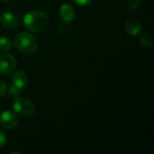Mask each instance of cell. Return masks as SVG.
I'll list each match as a JSON object with an SVG mask.
<instances>
[{
	"label": "cell",
	"instance_id": "277c9868",
	"mask_svg": "<svg viewBox=\"0 0 154 154\" xmlns=\"http://www.w3.org/2000/svg\"><path fill=\"white\" fill-rule=\"evenodd\" d=\"M16 65L15 59L11 54H2L0 55V73L3 75H7L11 73Z\"/></svg>",
	"mask_w": 154,
	"mask_h": 154
},
{
	"label": "cell",
	"instance_id": "52a82bcc",
	"mask_svg": "<svg viewBox=\"0 0 154 154\" xmlns=\"http://www.w3.org/2000/svg\"><path fill=\"white\" fill-rule=\"evenodd\" d=\"M0 23L7 29H14L18 24V19L14 14L5 12L0 15Z\"/></svg>",
	"mask_w": 154,
	"mask_h": 154
},
{
	"label": "cell",
	"instance_id": "7c38bea8",
	"mask_svg": "<svg viewBox=\"0 0 154 154\" xmlns=\"http://www.w3.org/2000/svg\"><path fill=\"white\" fill-rule=\"evenodd\" d=\"M20 89H18L16 87H14V85L13 86H10L8 88H7V91L6 93L8 94V97H11V98H15L17 97H19L20 95Z\"/></svg>",
	"mask_w": 154,
	"mask_h": 154
},
{
	"label": "cell",
	"instance_id": "6da1fadb",
	"mask_svg": "<svg viewBox=\"0 0 154 154\" xmlns=\"http://www.w3.org/2000/svg\"><path fill=\"white\" fill-rule=\"evenodd\" d=\"M23 23L29 31L41 32L48 26L49 17L42 11H31L24 15Z\"/></svg>",
	"mask_w": 154,
	"mask_h": 154
},
{
	"label": "cell",
	"instance_id": "9a60e30c",
	"mask_svg": "<svg viewBox=\"0 0 154 154\" xmlns=\"http://www.w3.org/2000/svg\"><path fill=\"white\" fill-rule=\"evenodd\" d=\"M7 91V86L5 82L0 80V97L5 96Z\"/></svg>",
	"mask_w": 154,
	"mask_h": 154
},
{
	"label": "cell",
	"instance_id": "4fadbf2b",
	"mask_svg": "<svg viewBox=\"0 0 154 154\" xmlns=\"http://www.w3.org/2000/svg\"><path fill=\"white\" fill-rule=\"evenodd\" d=\"M6 142H7V138H6V135L0 129V149L3 148L5 144H6Z\"/></svg>",
	"mask_w": 154,
	"mask_h": 154
},
{
	"label": "cell",
	"instance_id": "8fae6325",
	"mask_svg": "<svg viewBox=\"0 0 154 154\" xmlns=\"http://www.w3.org/2000/svg\"><path fill=\"white\" fill-rule=\"evenodd\" d=\"M140 43L142 44L143 47L144 48H150L152 46V43H153V41H152V38L150 36V35H143L141 38H140Z\"/></svg>",
	"mask_w": 154,
	"mask_h": 154
},
{
	"label": "cell",
	"instance_id": "8992f818",
	"mask_svg": "<svg viewBox=\"0 0 154 154\" xmlns=\"http://www.w3.org/2000/svg\"><path fill=\"white\" fill-rule=\"evenodd\" d=\"M60 15L64 23H70L75 18V12L73 7L69 4H63L60 9Z\"/></svg>",
	"mask_w": 154,
	"mask_h": 154
},
{
	"label": "cell",
	"instance_id": "5b68a950",
	"mask_svg": "<svg viewBox=\"0 0 154 154\" xmlns=\"http://www.w3.org/2000/svg\"><path fill=\"white\" fill-rule=\"evenodd\" d=\"M18 122L17 116L11 111L5 110L0 115V124L5 129H13L16 127Z\"/></svg>",
	"mask_w": 154,
	"mask_h": 154
},
{
	"label": "cell",
	"instance_id": "ba28073f",
	"mask_svg": "<svg viewBox=\"0 0 154 154\" xmlns=\"http://www.w3.org/2000/svg\"><path fill=\"white\" fill-rule=\"evenodd\" d=\"M12 80H13L14 86L16 87L18 89L22 90L27 86L28 78H27V75L25 74V72H23L22 70H17L14 73Z\"/></svg>",
	"mask_w": 154,
	"mask_h": 154
},
{
	"label": "cell",
	"instance_id": "9c48e42d",
	"mask_svg": "<svg viewBox=\"0 0 154 154\" xmlns=\"http://www.w3.org/2000/svg\"><path fill=\"white\" fill-rule=\"evenodd\" d=\"M142 23L135 19H129L125 23V30L130 35H138L142 32Z\"/></svg>",
	"mask_w": 154,
	"mask_h": 154
},
{
	"label": "cell",
	"instance_id": "3957f363",
	"mask_svg": "<svg viewBox=\"0 0 154 154\" xmlns=\"http://www.w3.org/2000/svg\"><path fill=\"white\" fill-rule=\"evenodd\" d=\"M13 107L17 114L23 116H30L33 115L35 111L34 104L30 99L23 97H17L14 98Z\"/></svg>",
	"mask_w": 154,
	"mask_h": 154
},
{
	"label": "cell",
	"instance_id": "5bb4252c",
	"mask_svg": "<svg viewBox=\"0 0 154 154\" xmlns=\"http://www.w3.org/2000/svg\"><path fill=\"white\" fill-rule=\"evenodd\" d=\"M128 5L132 10H136L140 5V0H128Z\"/></svg>",
	"mask_w": 154,
	"mask_h": 154
},
{
	"label": "cell",
	"instance_id": "e0dca14e",
	"mask_svg": "<svg viewBox=\"0 0 154 154\" xmlns=\"http://www.w3.org/2000/svg\"><path fill=\"white\" fill-rule=\"evenodd\" d=\"M1 1H3V2H8V1H11V0H1Z\"/></svg>",
	"mask_w": 154,
	"mask_h": 154
},
{
	"label": "cell",
	"instance_id": "7a4b0ae2",
	"mask_svg": "<svg viewBox=\"0 0 154 154\" xmlns=\"http://www.w3.org/2000/svg\"><path fill=\"white\" fill-rule=\"evenodd\" d=\"M15 47L24 55H32L38 50V41L30 32H20L14 39Z\"/></svg>",
	"mask_w": 154,
	"mask_h": 154
},
{
	"label": "cell",
	"instance_id": "30bf717a",
	"mask_svg": "<svg viewBox=\"0 0 154 154\" xmlns=\"http://www.w3.org/2000/svg\"><path fill=\"white\" fill-rule=\"evenodd\" d=\"M13 47L12 41L7 37H0V52H7Z\"/></svg>",
	"mask_w": 154,
	"mask_h": 154
},
{
	"label": "cell",
	"instance_id": "2e32d148",
	"mask_svg": "<svg viewBox=\"0 0 154 154\" xmlns=\"http://www.w3.org/2000/svg\"><path fill=\"white\" fill-rule=\"evenodd\" d=\"M73 1L79 5H86L91 2V0H73Z\"/></svg>",
	"mask_w": 154,
	"mask_h": 154
}]
</instances>
